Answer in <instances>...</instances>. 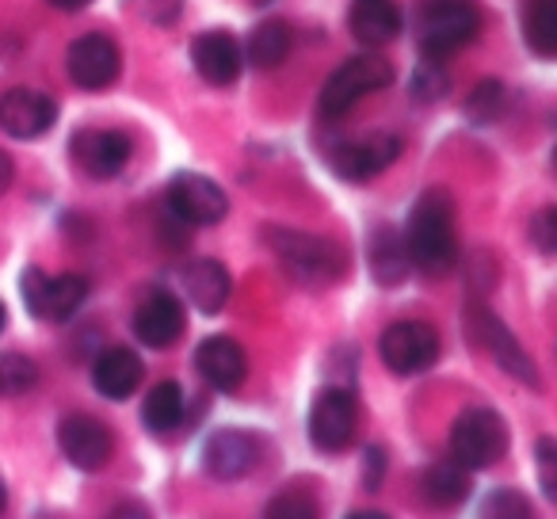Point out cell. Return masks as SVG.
Instances as JSON below:
<instances>
[{"label": "cell", "instance_id": "obj_34", "mask_svg": "<svg viewBox=\"0 0 557 519\" xmlns=\"http://www.w3.org/2000/svg\"><path fill=\"white\" fill-rule=\"evenodd\" d=\"M412 92H417L420 100H440V96L447 92V77L440 73V65H435V62L420 65L417 77H412Z\"/></svg>", "mask_w": 557, "mask_h": 519}, {"label": "cell", "instance_id": "obj_36", "mask_svg": "<svg viewBox=\"0 0 557 519\" xmlns=\"http://www.w3.org/2000/svg\"><path fill=\"white\" fill-rule=\"evenodd\" d=\"M382 466H386V455H382L379 447L367 450V473H363L367 489H379L382 485Z\"/></svg>", "mask_w": 557, "mask_h": 519}, {"label": "cell", "instance_id": "obj_33", "mask_svg": "<svg viewBox=\"0 0 557 519\" xmlns=\"http://www.w3.org/2000/svg\"><path fill=\"white\" fill-rule=\"evenodd\" d=\"M531 240L539 252L557 256V207H542L531 218Z\"/></svg>", "mask_w": 557, "mask_h": 519}, {"label": "cell", "instance_id": "obj_6", "mask_svg": "<svg viewBox=\"0 0 557 519\" xmlns=\"http://www.w3.org/2000/svg\"><path fill=\"white\" fill-rule=\"evenodd\" d=\"M20 291H24L27 310L39 321H70L85 306L88 280L85 275H47L39 268H27Z\"/></svg>", "mask_w": 557, "mask_h": 519}, {"label": "cell", "instance_id": "obj_32", "mask_svg": "<svg viewBox=\"0 0 557 519\" xmlns=\"http://www.w3.org/2000/svg\"><path fill=\"white\" fill-rule=\"evenodd\" d=\"M534 466H539V485H542V493H546L549 501L557 504V440L542 435V440L534 443Z\"/></svg>", "mask_w": 557, "mask_h": 519}, {"label": "cell", "instance_id": "obj_13", "mask_svg": "<svg viewBox=\"0 0 557 519\" xmlns=\"http://www.w3.org/2000/svg\"><path fill=\"white\" fill-rule=\"evenodd\" d=\"M58 123V103L35 88H12L0 96V131L12 138H42Z\"/></svg>", "mask_w": 557, "mask_h": 519}, {"label": "cell", "instance_id": "obj_1", "mask_svg": "<svg viewBox=\"0 0 557 519\" xmlns=\"http://www.w3.org/2000/svg\"><path fill=\"white\" fill-rule=\"evenodd\" d=\"M405 248L409 260L428 275H443L458 260V233H455V202L440 187H428L412 202L409 225H405Z\"/></svg>", "mask_w": 557, "mask_h": 519}, {"label": "cell", "instance_id": "obj_14", "mask_svg": "<svg viewBox=\"0 0 557 519\" xmlns=\"http://www.w3.org/2000/svg\"><path fill=\"white\" fill-rule=\"evenodd\" d=\"M256 462H260V443H256V435L240 432V428H222L202 447V466L218 481L245 478V473L256 470Z\"/></svg>", "mask_w": 557, "mask_h": 519}, {"label": "cell", "instance_id": "obj_35", "mask_svg": "<svg viewBox=\"0 0 557 519\" xmlns=\"http://www.w3.org/2000/svg\"><path fill=\"white\" fill-rule=\"evenodd\" d=\"M146 12L153 24H172L184 12V0H146Z\"/></svg>", "mask_w": 557, "mask_h": 519}, {"label": "cell", "instance_id": "obj_4", "mask_svg": "<svg viewBox=\"0 0 557 519\" xmlns=\"http://www.w3.org/2000/svg\"><path fill=\"white\" fill-rule=\"evenodd\" d=\"M389 81H394V65H389L382 54H356V58H348V62H344L341 70H336L333 77L325 81V88H321V100H318L321 103V115H325V119L348 115V111L356 108L363 96L386 88Z\"/></svg>", "mask_w": 557, "mask_h": 519}, {"label": "cell", "instance_id": "obj_44", "mask_svg": "<svg viewBox=\"0 0 557 519\" xmlns=\"http://www.w3.org/2000/svg\"><path fill=\"white\" fill-rule=\"evenodd\" d=\"M554 172H557V149H554Z\"/></svg>", "mask_w": 557, "mask_h": 519}, {"label": "cell", "instance_id": "obj_22", "mask_svg": "<svg viewBox=\"0 0 557 519\" xmlns=\"http://www.w3.org/2000/svg\"><path fill=\"white\" fill-rule=\"evenodd\" d=\"M401 12L389 0H356L351 9V35H356L363 47H386L401 35Z\"/></svg>", "mask_w": 557, "mask_h": 519}, {"label": "cell", "instance_id": "obj_2", "mask_svg": "<svg viewBox=\"0 0 557 519\" xmlns=\"http://www.w3.org/2000/svg\"><path fill=\"white\" fill-rule=\"evenodd\" d=\"M263 240L278 256V264L287 268L298 283H306V287H329V283L344 280V272H348V252L336 240L318 237V233L268 225Z\"/></svg>", "mask_w": 557, "mask_h": 519}, {"label": "cell", "instance_id": "obj_40", "mask_svg": "<svg viewBox=\"0 0 557 519\" xmlns=\"http://www.w3.org/2000/svg\"><path fill=\"white\" fill-rule=\"evenodd\" d=\"M348 519H389V516H382V511H371V508H363V511H351Z\"/></svg>", "mask_w": 557, "mask_h": 519}, {"label": "cell", "instance_id": "obj_37", "mask_svg": "<svg viewBox=\"0 0 557 519\" xmlns=\"http://www.w3.org/2000/svg\"><path fill=\"white\" fill-rule=\"evenodd\" d=\"M12 180H16V164H12V157H9V153H0V195L9 191Z\"/></svg>", "mask_w": 557, "mask_h": 519}, {"label": "cell", "instance_id": "obj_23", "mask_svg": "<svg viewBox=\"0 0 557 519\" xmlns=\"http://www.w3.org/2000/svg\"><path fill=\"white\" fill-rule=\"evenodd\" d=\"M409 248H405V237H397L394 230H379L374 233V245H371V272L379 283L394 287L409 275Z\"/></svg>", "mask_w": 557, "mask_h": 519}, {"label": "cell", "instance_id": "obj_26", "mask_svg": "<svg viewBox=\"0 0 557 519\" xmlns=\"http://www.w3.org/2000/svg\"><path fill=\"white\" fill-rule=\"evenodd\" d=\"M523 42L539 58H557V0H531L527 4Z\"/></svg>", "mask_w": 557, "mask_h": 519}, {"label": "cell", "instance_id": "obj_3", "mask_svg": "<svg viewBox=\"0 0 557 519\" xmlns=\"http://www.w3.org/2000/svg\"><path fill=\"white\" fill-rule=\"evenodd\" d=\"M478 27L481 16L473 0H424L420 4L417 32H420V47H424V54L432 62L462 50L478 35Z\"/></svg>", "mask_w": 557, "mask_h": 519}, {"label": "cell", "instance_id": "obj_21", "mask_svg": "<svg viewBox=\"0 0 557 519\" xmlns=\"http://www.w3.org/2000/svg\"><path fill=\"white\" fill-rule=\"evenodd\" d=\"M180 283H184V295L195 302V310L202 313H222L233 291L230 272L218 260H195V264H187Z\"/></svg>", "mask_w": 557, "mask_h": 519}, {"label": "cell", "instance_id": "obj_42", "mask_svg": "<svg viewBox=\"0 0 557 519\" xmlns=\"http://www.w3.org/2000/svg\"><path fill=\"white\" fill-rule=\"evenodd\" d=\"M4 504H9V489H4V481H0V511H4Z\"/></svg>", "mask_w": 557, "mask_h": 519}, {"label": "cell", "instance_id": "obj_31", "mask_svg": "<svg viewBox=\"0 0 557 519\" xmlns=\"http://www.w3.org/2000/svg\"><path fill=\"white\" fill-rule=\"evenodd\" d=\"M500 108H504V85L500 81H481L478 92L466 103V115H470L473 123H493V119L500 115Z\"/></svg>", "mask_w": 557, "mask_h": 519}, {"label": "cell", "instance_id": "obj_8", "mask_svg": "<svg viewBox=\"0 0 557 519\" xmlns=\"http://www.w3.org/2000/svg\"><path fill=\"white\" fill-rule=\"evenodd\" d=\"M379 348L382 363L394 374H420L440 359V333L428 321H394Z\"/></svg>", "mask_w": 557, "mask_h": 519}, {"label": "cell", "instance_id": "obj_16", "mask_svg": "<svg viewBox=\"0 0 557 519\" xmlns=\"http://www.w3.org/2000/svg\"><path fill=\"white\" fill-rule=\"evenodd\" d=\"M184 329H187L184 306H180V298L169 295V291H153V295L138 306V313H134V336H138L146 348H172V344L184 336Z\"/></svg>", "mask_w": 557, "mask_h": 519}, {"label": "cell", "instance_id": "obj_9", "mask_svg": "<svg viewBox=\"0 0 557 519\" xmlns=\"http://www.w3.org/2000/svg\"><path fill=\"white\" fill-rule=\"evenodd\" d=\"M356 428H359V405H356V394L344 386H329L318 394L310 409V440L313 447L329 450H344L351 440H356Z\"/></svg>", "mask_w": 557, "mask_h": 519}, {"label": "cell", "instance_id": "obj_43", "mask_svg": "<svg viewBox=\"0 0 557 519\" xmlns=\"http://www.w3.org/2000/svg\"><path fill=\"white\" fill-rule=\"evenodd\" d=\"M252 4H271V0H252Z\"/></svg>", "mask_w": 557, "mask_h": 519}, {"label": "cell", "instance_id": "obj_39", "mask_svg": "<svg viewBox=\"0 0 557 519\" xmlns=\"http://www.w3.org/2000/svg\"><path fill=\"white\" fill-rule=\"evenodd\" d=\"M50 4H54L58 12H81L85 4H92V0H50Z\"/></svg>", "mask_w": 557, "mask_h": 519}, {"label": "cell", "instance_id": "obj_10", "mask_svg": "<svg viewBox=\"0 0 557 519\" xmlns=\"http://www.w3.org/2000/svg\"><path fill=\"white\" fill-rule=\"evenodd\" d=\"M169 210L184 225H218L230 214V199L210 176L199 172H180L169 184Z\"/></svg>", "mask_w": 557, "mask_h": 519}, {"label": "cell", "instance_id": "obj_30", "mask_svg": "<svg viewBox=\"0 0 557 519\" xmlns=\"http://www.w3.org/2000/svg\"><path fill=\"white\" fill-rule=\"evenodd\" d=\"M481 519H534V508L516 489H496V493L481 504Z\"/></svg>", "mask_w": 557, "mask_h": 519}, {"label": "cell", "instance_id": "obj_12", "mask_svg": "<svg viewBox=\"0 0 557 519\" xmlns=\"http://www.w3.org/2000/svg\"><path fill=\"white\" fill-rule=\"evenodd\" d=\"M58 443H62V455L70 458L77 470H103L111 462V450H115V440L111 432L100 424L96 417H85V412H73L58 424Z\"/></svg>", "mask_w": 557, "mask_h": 519}, {"label": "cell", "instance_id": "obj_18", "mask_svg": "<svg viewBox=\"0 0 557 519\" xmlns=\"http://www.w3.org/2000/svg\"><path fill=\"white\" fill-rule=\"evenodd\" d=\"M191 62L199 70V77L214 88H225L240 77V65H245V50L233 39L230 32H202L191 47Z\"/></svg>", "mask_w": 557, "mask_h": 519}, {"label": "cell", "instance_id": "obj_19", "mask_svg": "<svg viewBox=\"0 0 557 519\" xmlns=\"http://www.w3.org/2000/svg\"><path fill=\"white\" fill-rule=\"evenodd\" d=\"M73 157L96 180H111L131 161V138L119 131H81L73 138Z\"/></svg>", "mask_w": 557, "mask_h": 519}, {"label": "cell", "instance_id": "obj_38", "mask_svg": "<svg viewBox=\"0 0 557 519\" xmlns=\"http://www.w3.org/2000/svg\"><path fill=\"white\" fill-rule=\"evenodd\" d=\"M108 519H149V511L138 508V504H123V508H115Z\"/></svg>", "mask_w": 557, "mask_h": 519}, {"label": "cell", "instance_id": "obj_15", "mask_svg": "<svg viewBox=\"0 0 557 519\" xmlns=\"http://www.w3.org/2000/svg\"><path fill=\"white\" fill-rule=\"evenodd\" d=\"M401 153V141L394 134H371V138H359V141H348V146L333 149V172L341 180H371L379 172H386L389 164L397 161Z\"/></svg>", "mask_w": 557, "mask_h": 519}, {"label": "cell", "instance_id": "obj_41", "mask_svg": "<svg viewBox=\"0 0 557 519\" xmlns=\"http://www.w3.org/2000/svg\"><path fill=\"white\" fill-rule=\"evenodd\" d=\"M4 325H9V310H4V302H0V333H4Z\"/></svg>", "mask_w": 557, "mask_h": 519}, {"label": "cell", "instance_id": "obj_29", "mask_svg": "<svg viewBox=\"0 0 557 519\" xmlns=\"http://www.w3.org/2000/svg\"><path fill=\"white\" fill-rule=\"evenodd\" d=\"M263 519H321V508L310 493L287 489V493L271 496L268 508H263Z\"/></svg>", "mask_w": 557, "mask_h": 519}, {"label": "cell", "instance_id": "obj_25", "mask_svg": "<svg viewBox=\"0 0 557 519\" xmlns=\"http://www.w3.org/2000/svg\"><path fill=\"white\" fill-rule=\"evenodd\" d=\"M287 54H290V27L283 24V20H263V24L248 35L245 58L256 70H275Z\"/></svg>", "mask_w": 557, "mask_h": 519}, {"label": "cell", "instance_id": "obj_11", "mask_svg": "<svg viewBox=\"0 0 557 519\" xmlns=\"http://www.w3.org/2000/svg\"><path fill=\"white\" fill-rule=\"evenodd\" d=\"M65 70L77 88L100 92V88L115 85L119 70H123V54L108 35H81L65 54Z\"/></svg>", "mask_w": 557, "mask_h": 519}, {"label": "cell", "instance_id": "obj_17", "mask_svg": "<svg viewBox=\"0 0 557 519\" xmlns=\"http://www.w3.org/2000/svg\"><path fill=\"white\" fill-rule=\"evenodd\" d=\"M195 371L202 374L207 386L222 390V394H233L248 374V356L230 336H207V341L195 348Z\"/></svg>", "mask_w": 557, "mask_h": 519}, {"label": "cell", "instance_id": "obj_20", "mask_svg": "<svg viewBox=\"0 0 557 519\" xmlns=\"http://www.w3.org/2000/svg\"><path fill=\"white\" fill-rule=\"evenodd\" d=\"M141 374H146V367H141V359L131 348H108L92 363V386L108 401H126L141 386Z\"/></svg>", "mask_w": 557, "mask_h": 519}, {"label": "cell", "instance_id": "obj_27", "mask_svg": "<svg viewBox=\"0 0 557 519\" xmlns=\"http://www.w3.org/2000/svg\"><path fill=\"white\" fill-rule=\"evenodd\" d=\"M470 470L458 462H435L424 470V496L432 504H462L470 496Z\"/></svg>", "mask_w": 557, "mask_h": 519}, {"label": "cell", "instance_id": "obj_7", "mask_svg": "<svg viewBox=\"0 0 557 519\" xmlns=\"http://www.w3.org/2000/svg\"><path fill=\"white\" fill-rule=\"evenodd\" d=\"M466 333H470L473 341H478V348H485L511 379L527 382V386H539V371H534L531 356H527L523 344L511 336V329L504 325L496 313H488L485 306H473V310L466 313Z\"/></svg>", "mask_w": 557, "mask_h": 519}, {"label": "cell", "instance_id": "obj_5", "mask_svg": "<svg viewBox=\"0 0 557 519\" xmlns=\"http://www.w3.org/2000/svg\"><path fill=\"white\" fill-rule=\"evenodd\" d=\"M508 450V428H504L500 412L473 405V409L458 412L455 428H450V455L466 470H485Z\"/></svg>", "mask_w": 557, "mask_h": 519}, {"label": "cell", "instance_id": "obj_28", "mask_svg": "<svg viewBox=\"0 0 557 519\" xmlns=\"http://www.w3.org/2000/svg\"><path fill=\"white\" fill-rule=\"evenodd\" d=\"M39 382V367L20 351L0 356V397H20Z\"/></svg>", "mask_w": 557, "mask_h": 519}, {"label": "cell", "instance_id": "obj_24", "mask_svg": "<svg viewBox=\"0 0 557 519\" xmlns=\"http://www.w3.org/2000/svg\"><path fill=\"white\" fill-rule=\"evenodd\" d=\"M141 420L157 435L180 428V420H184V390H180V382H157L149 390L146 405H141Z\"/></svg>", "mask_w": 557, "mask_h": 519}]
</instances>
